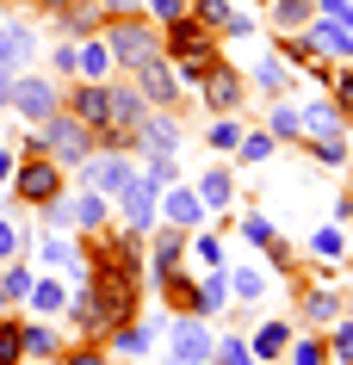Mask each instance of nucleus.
Listing matches in <instances>:
<instances>
[{
  "label": "nucleus",
  "mask_w": 353,
  "mask_h": 365,
  "mask_svg": "<svg viewBox=\"0 0 353 365\" xmlns=\"http://www.w3.org/2000/svg\"><path fill=\"white\" fill-rule=\"evenodd\" d=\"M329 87H334V112H341V118H353V68H334V75H329Z\"/></svg>",
  "instance_id": "obj_40"
},
{
  "label": "nucleus",
  "mask_w": 353,
  "mask_h": 365,
  "mask_svg": "<svg viewBox=\"0 0 353 365\" xmlns=\"http://www.w3.org/2000/svg\"><path fill=\"white\" fill-rule=\"evenodd\" d=\"M304 143H310V155L322 161V168H347V155H353L347 130H341V136H304Z\"/></svg>",
  "instance_id": "obj_31"
},
{
  "label": "nucleus",
  "mask_w": 353,
  "mask_h": 365,
  "mask_svg": "<svg viewBox=\"0 0 353 365\" xmlns=\"http://www.w3.org/2000/svg\"><path fill=\"white\" fill-rule=\"evenodd\" d=\"M310 254H316V260H341V254H347V235H341V223H322V230L310 235Z\"/></svg>",
  "instance_id": "obj_36"
},
{
  "label": "nucleus",
  "mask_w": 353,
  "mask_h": 365,
  "mask_svg": "<svg viewBox=\"0 0 353 365\" xmlns=\"http://www.w3.org/2000/svg\"><path fill=\"white\" fill-rule=\"evenodd\" d=\"M68 112L87 118L93 130H106V118H112V87H106V81H81L75 99H68Z\"/></svg>",
  "instance_id": "obj_14"
},
{
  "label": "nucleus",
  "mask_w": 353,
  "mask_h": 365,
  "mask_svg": "<svg viewBox=\"0 0 353 365\" xmlns=\"http://www.w3.org/2000/svg\"><path fill=\"white\" fill-rule=\"evenodd\" d=\"M223 304H230V279H223V272L193 279V291H186V309H193V316H205V322H211V316H223Z\"/></svg>",
  "instance_id": "obj_15"
},
{
  "label": "nucleus",
  "mask_w": 353,
  "mask_h": 365,
  "mask_svg": "<svg viewBox=\"0 0 353 365\" xmlns=\"http://www.w3.org/2000/svg\"><path fill=\"white\" fill-rule=\"evenodd\" d=\"M223 38H260V25H255V13H242V6H235L230 19H223Z\"/></svg>",
  "instance_id": "obj_43"
},
{
  "label": "nucleus",
  "mask_w": 353,
  "mask_h": 365,
  "mask_svg": "<svg viewBox=\"0 0 353 365\" xmlns=\"http://www.w3.org/2000/svg\"><path fill=\"white\" fill-rule=\"evenodd\" d=\"M38 143H44V155H50L56 168H81V161L99 149V130L87 124V118H75L68 106H56V112L38 124Z\"/></svg>",
  "instance_id": "obj_1"
},
{
  "label": "nucleus",
  "mask_w": 353,
  "mask_h": 365,
  "mask_svg": "<svg viewBox=\"0 0 353 365\" xmlns=\"http://www.w3.org/2000/svg\"><path fill=\"white\" fill-rule=\"evenodd\" d=\"M19 353H25V328L0 322V365H19Z\"/></svg>",
  "instance_id": "obj_41"
},
{
  "label": "nucleus",
  "mask_w": 353,
  "mask_h": 365,
  "mask_svg": "<svg viewBox=\"0 0 353 365\" xmlns=\"http://www.w3.org/2000/svg\"><path fill=\"white\" fill-rule=\"evenodd\" d=\"M329 359H341V365H353V316L341 309L329 322Z\"/></svg>",
  "instance_id": "obj_35"
},
{
  "label": "nucleus",
  "mask_w": 353,
  "mask_h": 365,
  "mask_svg": "<svg viewBox=\"0 0 353 365\" xmlns=\"http://www.w3.org/2000/svg\"><path fill=\"white\" fill-rule=\"evenodd\" d=\"M106 223H112V198H106V192H81L75 198V230L81 235H99Z\"/></svg>",
  "instance_id": "obj_23"
},
{
  "label": "nucleus",
  "mask_w": 353,
  "mask_h": 365,
  "mask_svg": "<svg viewBox=\"0 0 353 365\" xmlns=\"http://www.w3.org/2000/svg\"><path fill=\"white\" fill-rule=\"evenodd\" d=\"M137 180L149 186V192H168V186L180 180V161H174V155H149V168H143Z\"/></svg>",
  "instance_id": "obj_32"
},
{
  "label": "nucleus",
  "mask_w": 353,
  "mask_h": 365,
  "mask_svg": "<svg viewBox=\"0 0 353 365\" xmlns=\"http://www.w3.org/2000/svg\"><path fill=\"white\" fill-rule=\"evenodd\" d=\"M297 118H304V136H341L347 130V118L334 112V99H304Z\"/></svg>",
  "instance_id": "obj_19"
},
{
  "label": "nucleus",
  "mask_w": 353,
  "mask_h": 365,
  "mask_svg": "<svg viewBox=\"0 0 353 365\" xmlns=\"http://www.w3.org/2000/svg\"><path fill=\"white\" fill-rule=\"evenodd\" d=\"M255 6H273V0H255Z\"/></svg>",
  "instance_id": "obj_54"
},
{
  "label": "nucleus",
  "mask_w": 353,
  "mask_h": 365,
  "mask_svg": "<svg viewBox=\"0 0 353 365\" xmlns=\"http://www.w3.org/2000/svg\"><path fill=\"white\" fill-rule=\"evenodd\" d=\"M161 211H168V223H174V230H198V223H205V198H198V186H168V192L155 198Z\"/></svg>",
  "instance_id": "obj_12"
},
{
  "label": "nucleus",
  "mask_w": 353,
  "mask_h": 365,
  "mask_svg": "<svg viewBox=\"0 0 353 365\" xmlns=\"http://www.w3.org/2000/svg\"><path fill=\"white\" fill-rule=\"evenodd\" d=\"M230 291H235V297H242V304H260V297L273 291V279H267V272H260V267H242V272H235V279H230Z\"/></svg>",
  "instance_id": "obj_34"
},
{
  "label": "nucleus",
  "mask_w": 353,
  "mask_h": 365,
  "mask_svg": "<svg viewBox=\"0 0 353 365\" xmlns=\"http://www.w3.org/2000/svg\"><path fill=\"white\" fill-rule=\"evenodd\" d=\"M25 353H31V359H50V353H56V334H50L44 322H31L25 328Z\"/></svg>",
  "instance_id": "obj_42"
},
{
  "label": "nucleus",
  "mask_w": 353,
  "mask_h": 365,
  "mask_svg": "<svg viewBox=\"0 0 353 365\" xmlns=\"http://www.w3.org/2000/svg\"><path fill=\"white\" fill-rule=\"evenodd\" d=\"M304 43H310V50H322V56H353V38H347V25L322 19V13H316V19L304 25Z\"/></svg>",
  "instance_id": "obj_17"
},
{
  "label": "nucleus",
  "mask_w": 353,
  "mask_h": 365,
  "mask_svg": "<svg viewBox=\"0 0 353 365\" xmlns=\"http://www.w3.org/2000/svg\"><path fill=\"white\" fill-rule=\"evenodd\" d=\"M56 75H81V50L75 43H56Z\"/></svg>",
  "instance_id": "obj_47"
},
{
  "label": "nucleus",
  "mask_w": 353,
  "mask_h": 365,
  "mask_svg": "<svg viewBox=\"0 0 353 365\" xmlns=\"http://www.w3.org/2000/svg\"><path fill=\"white\" fill-rule=\"evenodd\" d=\"M186 242H193V230H149V242H143V260H149V272L143 279H155V291L161 285H174V272H180V260H186Z\"/></svg>",
  "instance_id": "obj_3"
},
{
  "label": "nucleus",
  "mask_w": 353,
  "mask_h": 365,
  "mask_svg": "<svg viewBox=\"0 0 353 365\" xmlns=\"http://www.w3.org/2000/svg\"><path fill=\"white\" fill-rule=\"evenodd\" d=\"M0 291H6V297H25V291H31V272L6 260V279H0Z\"/></svg>",
  "instance_id": "obj_46"
},
{
  "label": "nucleus",
  "mask_w": 353,
  "mask_h": 365,
  "mask_svg": "<svg viewBox=\"0 0 353 365\" xmlns=\"http://www.w3.org/2000/svg\"><path fill=\"white\" fill-rule=\"evenodd\" d=\"M186 254H198L205 267H223V248H217L211 235H193V242H186Z\"/></svg>",
  "instance_id": "obj_45"
},
{
  "label": "nucleus",
  "mask_w": 353,
  "mask_h": 365,
  "mask_svg": "<svg viewBox=\"0 0 353 365\" xmlns=\"http://www.w3.org/2000/svg\"><path fill=\"white\" fill-rule=\"evenodd\" d=\"M205 143H211L217 155H235V143H242V124H235V118H211V130H205Z\"/></svg>",
  "instance_id": "obj_38"
},
{
  "label": "nucleus",
  "mask_w": 353,
  "mask_h": 365,
  "mask_svg": "<svg viewBox=\"0 0 353 365\" xmlns=\"http://www.w3.org/2000/svg\"><path fill=\"white\" fill-rule=\"evenodd\" d=\"M273 130H242V143H235V161L242 168H260V161H273Z\"/></svg>",
  "instance_id": "obj_29"
},
{
  "label": "nucleus",
  "mask_w": 353,
  "mask_h": 365,
  "mask_svg": "<svg viewBox=\"0 0 353 365\" xmlns=\"http://www.w3.org/2000/svg\"><path fill=\"white\" fill-rule=\"evenodd\" d=\"M137 93L149 99V106H168V112H174V99H180V68L174 62H143L137 68Z\"/></svg>",
  "instance_id": "obj_11"
},
{
  "label": "nucleus",
  "mask_w": 353,
  "mask_h": 365,
  "mask_svg": "<svg viewBox=\"0 0 353 365\" xmlns=\"http://www.w3.org/2000/svg\"><path fill=\"white\" fill-rule=\"evenodd\" d=\"M334 217H341V223L353 217V192H341V198H334Z\"/></svg>",
  "instance_id": "obj_50"
},
{
  "label": "nucleus",
  "mask_w": 353,
  "mask_h": 365,
  "mask_svg": "<svg viewBox=\"0 0 353 365\" xmlns=\"http://www.w3.org/2000/svg\"><path fill=\"white\" fill-rule=\"evenodd\" d=\"M230 13H235L230 0H193V19L205 25V31H223V19H230Z\"/></svg>",
  "instance_id": "obj_39"
},
{
  "label": "nucleus",
  "mask_w": 353,
  "mask_h": 365,
  "mask_svg": "<svg viewBox=\"0 0 353 365\" xmlns=\"http://www.w3.org/2000/svg\"><path fill=\"white\" fill-rule=\"evenodd\" d=\"M81 180H87V192L118 198L131 180H137V168H131V155H124V149H93L87 161H81Z\"/></svg>",
  "instance_id": "obj_6"
},
{
  "label": "nucleus",
  "mask_w": 353,
  "mask_h": 365,
  "mask_svg": "<svg viewBox=\"0 0 353 365\" xmlns=\"http://www.w3.org/2000/svg\"><path fill=\"white\" fill-rule=\"evenodd\" d=\"M341 309H347V304H341V291H334V285H316L310 297H297V322H304V328H329Z\"/></svg>",
  "instance_id": "obj_16"
},
{
  "label": "nucleus",
  "mask_w": 353,
  "mask_h": 365,
  "mask_svg": "<svg viewBox=\"0 0 353 365\" xmlns=\"http://www.w3.org/2000/svg\"><path fill=\"white\" fill-rule=\"evenodd\" d=\"M112 75V50H106V38L81 43V81H106Z\"/></svg>",
  "instance_id": "obj_33"
},
{
  "label": "nucleus",
  "mask_w": 353,
  "mask_h": 365,
  "mask_svg": "<svg viewBox=\"0 0 353 365\" xmlns=\"http://www.w3.org/2000/svg\"><path fill=\"white\" fill-rule=\"evenodd\" d=\"M267 130H273V143H304V118H297L292 99H273V118H267Z\"/></svg>",
  "instance_id": "obj_27"
},
{
  "label": "nucleus",
  "mask_w": 353,
  "mask_h": 365,
  "mask_svg": "<svg viewBox=\"0 0 353 365\" xmlns=\"http://www.w3.org/2000/svg\"><path fill=\"white\" fill-rule=\"evenodd\" d=\"M155 198H161V192H149L143 180H131V186L118 192V211H124V230H137V235H149V230H155Z\"/></svg>",
  "instance_id": "obj_13"
},
{
  "label": "nucleus",
  "mask_w": 353,
  "mask_h": 365,
  "mask_svg": "<svg viewBox=\"0 0 353 365\" xmlns=\"http://www.w3.org/2000/svg\"><path fill=\"white\" fill-rule=\"evenodd\" d=\"M62 365H106V346H81V353H68V359H62Z\"/></svg>",
  "instance_id": "obj_49"
},
{
  "label": "nucleus",
  "mask_w": 353,
  "mask_h": 365,
  "mask_svg": "<svg viewBox=\"0 0 353 365\" xmlns=\"http://www.w3.org/2000/svg\"><path fill=\"white\" fill-rule=\"evenodd\" d=\"M292 334H297L292 322H260L255 334H248V353H255V359H279V353L292 346Z\"/></svg>",
  "instance_id": "obj_22"
},
{
  "label": "nucleus",
  "mask_w": 353,
  "mask_h": 365,
  "mask_svg": "<svg viewBox=\"0 0 353 365\" xmlns=\"http://www.w3.org/2000/svg\"><path fill=\"white\" fill-rule=\"evenodd\" d=\"M25 297H31V309H38V316L68 309V285H62V279H31V291H25Z\"/></svg>",
  "instance_id": "obj_28"
},
{
  "label": "nucleus",
  "mask_w": 353,
  "mask_h": 365,
  "mask_svg": "<svg viewBox=\"0 0 353 365\" xmlns=\"http://www.w3.org/2000/svg\"><path fill=\"white\" fill-rule=\"evenodd\" d=\"M0 304H6V291H0Z\"/></svg>",
  "instance_id": "obj_55"
},
{
  "label": "nucleus",
  "mask_w": 353,
  "mask_h": 365,
  "mask_svg": "<svg viewBox=\"0 0 353 365\" xmlns=\"http://www.w3.org/2000/svg\"><path fill=\"white\" fill-rule=\"evenodd\" d=\"M13 192H19L25 205H50V198H62V168L50 155H31V161L13 173Z\"/></svg>",
  "instance_id": "obj_8"
},
{
  "label": "nucleus",
  "mask_w": 353,
  "mask_h": 365,
  "mask_svg": "<svg viewBox=\"0 0 353 365\" xmlns=\"http://www.w3.org/2000/svg\"><path fill=\"white\" fill-rule=\"evenodd\" d=\"M285 359H292V365H329V341L304 328V334H292V346H285Z\"/></svg>",
  "instance_id": "obj_30"
},
{
  "label": "nucleus",
  "mask_w": 353,
  "mask_h": 365,
  "mask_svg": "<svg viewBox=\"0 0 353 365\" xmlns=\"http://www.w3.org/2000/svg\"><path fill=\"white\" fill-rule=\"evenodd\" d=\"M131 136H137L143 155H180V136H186V130H180V118L168 112V106H149V112H143V124H137Z\"/></svg>",
  "instance_id": "obj_10"
},
{
  "label": "nucleus",
  "mask_w": 353,
  "mask_h": 365,
  "mask_svg": "<svg viewBox=\"0 0 353 365\" xmlns=\"http://www.w3.org/2000/svg\"><path fill=\"white\" fill-rule=\"evenodd\" d=\"M6 173H13V149H0V180H6Z\"/></svg>",
  "instance_id": "obj_51"
},
{
  "label": "nucleus",
  "mask_w": 353,
  "mask_h": 365,
  "mask_svg": "<svg viewBox=\"0 0 353 365\" xmlns=\"http://www.w3.org/2000/svg\"><path fill=\"white\" fill-rule=\"evenodd\" d=\"M143 112H149V99L137 93V81H131V87H112V118H106V130H137Z\"/></svg>",
  "instance_id": "obj_18"
},
{
  "label": "nucleus",
  "mask_w": 353,
  "mask_h": 365,
  "mask_svg": "<svg viewBox=\"0 0 353 365\" xmlns=\"http://www.w3.org/2000/svg\"><path fill=\"white\" fill-rule=\"evenodd\" d=\"M38 365H62V359H38Z\"/></svg>",
  "instance_id": "obj_53"
},
{
  "label": "nucleus",
  "mask_w": 353,
  "mask_h": 365,
  "mask_svg": "<svg viewBox=\"0 0 353 365\" xmlns=\"http://www.w3.org/2000/svg\"><path fill=\"white\" fill-rule=\"evenodd\" d=\"M56 106H62V87H56V81H44V75H13V112H19V118L44 124Z\"/></svg>",
  "instance_id": "obj_9"
},
{
  "label": "nucleus",
  "mask_w": 353,
  "mask_h": 365,
  "mask_svg": "<svg viewBox=\"0 0 353 365\" xmlns=\"http://www.w3.org/2000/svg\"><path fill=\"white\" fill-rule=\"evenodd\" d=\"M267 13H273V31H304L316 19V0H273Z\"/></svg>",
  "instance_id": "obj_26"
},
{
  "label": "nucleus",
  "mask_w": 353,
  "mask_h": 365,
  "mask_svg": "<svg viewBox=\"0 0 353 365\" xmlns=\"http://www.w3.org/2000/svg\"><path fill=\"white\" fill-rule=\"evenodd\" d=\"M198 198H205V211H230L235 173H230V168H205V173H198Z\"/></svg>",
  "instance_id": "obj_21"
},
{
  "label": "nucleus",
  "mask_w": 353,
  "mask_h": 365,
  "mask_svg": "<svg viewBox=\"0 0 353 365\" xmlns=\"http://www.w3.org/2000/svg\"><path fill=\"white\" fill-rule=\"evenodd\" d=\"M31 50H38V43H31L25 25H0V75H19L25 62H31Z\"/></svg>",
  "instance_id": "obj_20"
},
{
  "label": "nucleus",
  "mask_w": 353,
  "mask_h": 365,
  "mask_svg": "<svg viewBox=\"0 0 353 365\" xmlns=\"http://www.w3.org/2000/svg\"><path fill=\"white\" fill-rule=\"evenodd\" d=\"M248 81H255V93L267 99V106H273V99H285V87H292V75H285V62H279V56H260Z\"/></svg>",
  "instance_id": "obj_24"
},
{
  "label": "nucleus",
  "mask_w": 353,
  "mask_h": 365,
  "mask_svg": "<svg viewBox=\"0 0 353 365\" xmlns=\"http://www.w3.org/2000/svg\"><path fill=\"white\" fill-rule=\"evenodd\" d=\"M143 6H149V19H180V13H193V0H143Z\"/></svg>",
  "instance_id": "obj_44"
},
{
  "label": "nucleus",
  "mask_w": 353,
  "mask_h": 365,
  "mask_svg": "<svg viewBox=\"0 0 353 365\" xmlns=\"http://www.w3.org/2000/svg\"><path fill=\"white\" fill-rule=\"evenodd\" d=\"M255 353H248V334H217L211 346V365H248Z\"/></svg>",
  "instance_id": "obj_37"
},
{
  "label": "nucleus",
  "mask_w": 353,
  "mask_h": 365,
  "mask_svg": "<svg viewBox=\"0 0 353 365\" xmlns=\"http://www.w3.org/2000/svg\"><path fill=\"white\" fill-rule=\"evenodd\" d=\"M235 235H242L248 248H260V254L279 242V230H273V217H267V211H242V217H235Z\"/></svg>",
  "instance_id": "obj_25"
},
{
  "label": "nucleus",
  "mask_w": 353,
  "mask_h": 365,
  "mask_svg": "<svg viewBox=\"0 0 353 365\" xmlns=\"http://www.w3.org/2000/svg\"><path fill=\"white\" fill-rule=\"evenodd\" d=\"M211 346H217L211 322H205V316H193V309L168 328V359H174V365H211Z\"/></svg>",
  "instance_id": "obj_5"
},
{
  "label": "nucleus",
  "mask_w": 353,
  "mask_h": 365,
  "mask_svg": "<svg viewBox=\"0 0 353 365\" xmlns=\"http://www.w3.org/2000/svg\"><path fill=\"white\" fill-rule=\"evenodd\" d=\"M106 50H112V62H131V68H143V62L161 56V38L149 19H118L106 25Z\"/></svg>",
  "instance_id": "obj_2"
},
{
  "label": "nucleus",
  "mask_w": 353,
  "mask_h": 365,
  "mask_svg": "<svg viewBox=\"0 0 353 365\" xmlns=\"http://www.w3.org/2000/svg\"><path fill=\"white\" fill-rule=\"evenodd\" d=\"M198 99H205V112H211V118H235L242 106H248V75H235V68L211 62V75L198 81Z\"/></svg>",
  "instance_id": "obj_4"
},
{
  "label": "nucleus",
  "mask_w": 353,
  "mask_h": 365,
  "mask_svg": "<svg viewBox=\"0 0 353 365\" xmlns=\"http://www.w3.org/2000/svg\"><path fill=\"white\" fill-rule=\"evenodd\" d=\"M6 260H19V230H13V223H0V267H6Z\"/></svg>",
  "instance_id": "obj_48"
},
{
  "label": "nucleus",
  "mask_w": 353,
  "mask_h": 365,
  "mask_svg": "<svg viewBox=\"0 0 353 365\" xmlns=\"http://www.w3.org/2000/svg\"><path fill=\"white\" fill-rule=\"evenodd\" d=\"M124 6H137V0H106V13H124Z\"/></svg>",
  "instance_id": "obj_52"
},
{
  "label": "nucleus",
  "mask_w": 353,
  "mask_h": 365,
  "mask_svg": "<svg viewBox=\"0 0 353 365\" xmlns=\"http://www.w3.org/2000/svg\"><path fill=\"white\" fill-rule=\"evenodd\" d=\"M168 56L174 62H217V38L193 13H180V19H168Z\"/></svg>",
  "instance_id": "obj_7"
}]
</instances>
